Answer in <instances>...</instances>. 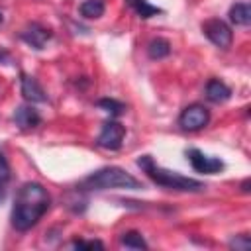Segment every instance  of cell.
<instances>
[{"label": "cell", "instance_id": "5b68a950", "mask_svg": "<svg viewBox=\"0 0 251 251\" xmlns=\"http://www.w3.org/2000/svg\"><path fill=\"white\" fill-rule=\"evenodd\" d=\"M202 33L220 49H229L231 41H233V31L231 27L220 20V18H210L202 24Z\"/></svg>", "mask_w": 251, "mask_h": 251}, {"label": "cell", "instance_id": "5bb4252c", "mask_svg": "<svg viewBox=\"0 0 251 251\" xmlns=\"http://www.w3.org/2000/svg\"><path fill=\"white\" fill-rule=\"evenodd\" d=\"M147 55L151 59H165L171 55V43L165 37H155L147 43Z\"/></svg>", "mask_w": 251, "mask_h": 251}, {"label": "cell", "instance_id": "7a4b0ae2", "mask_svg": "<svg viewBox=\"0 0 251 251\" xmlns=\"http://www.w3.org/2000/svg\"><path fill=\"white\" fill-rule=\"evenodd\" d=\"M137 167L159 186L167 188V190H176V192H202L206 188L204 182L184 176L176 171H169L161 165L155 163V159L151 155H141L137 159Z\"/></svg>", "mask_w": 251, "mask_h": 251}, {"label": "cell", "instance_id": "2e32d148", "mask_svg": "<svg viewBox=\"0 0 251 251\" xmlns=\"http://www.w3.org/2000/svg\"><path fill=\"white\" fill-rule=\"evenodd\" d=\"M120 243L127 249H147V241L143 239V235L139 231H126L120 235Z\"/></svg>", "mask_w": 251, "mask_h": 251}, {"label": "cell", "instance_id": "4fadbf2b", "mask_svg": "<svg viewBox=\"0 0 251 251\" xmlns=\"http://www.w3.org/2000/svg\"><path fill=\"white\" fill-rule=\"evenodd\" d=\"M126 2L141 20H149V18H153L157 14H163V8L151 4L149 0H126Z\"/></svg>", "mask_w": 251, "mask_h": 251}, {"label": "cell", "instance_id": "9a60e30c", "mask_svg": "<svg viewBox=\"0 0 251 251\" xmlns=\"http://www.w3.org/2000/svg\"><path fill=\"white\" fill-rule=\"evenodd\" d=\"M104 2L102 0H84L80 6H78V12L82 18L86 20H98L100 16H104Z\"/></svg>", "mask_w": 251, "mask_h": 251}, {"label": "cell", "instance_id": "8fae6325", "mask_svg": "<svg viewBox=\"0 0 251 251\" xmlns=\"http://www.w3.org/2000/svg\"><path fill=\"white\" fill-rule=\"evenodd\" d=\"M204 92H206V98L214 104H222V102H227L231 98V88L220 78H210L206 82Z\"/></svg>", "mask_w": 251, "mask_h": 251}, {"label": "cell", "instance_id": "6da1fadb", "mask_svg": "<svg viewBox=\"0 0 251 251\" xmlns=\"http://www.w3.org/2000/svg\"><path fill=\"white\" fill-rule=\"evenodd\" d=\"M51 196L41 182H24L14 198L12 206V226L18 231H29L49 210Z\"/></svg>", "mask_w": 251, "mask_h": 251}, {"label": "cell", "instance_id": "30bf717a", "mask_svg": "<svg viewBox=\"0 0 251 251\" xmlns=\"http://www.w3.org/2000/svg\"><path fill=\"white\" fill-rule=\"evenodd\" d=\"M20 88L22 94L27 102L35 104V102H47V92L43 90V86L39 84V80L31 75H22L20 78Z\"/></svg>", "mask_w": 251, "mask_h": 251}, {"label": "cell", "instance_id": "3957f363", "mask_svg": "<svg viewBox=\"0 0 251 251\" xmlns=\"http://www.w3.org/2000/svg\"><path fill=\"white\" fill-rule=\"evenodd\" d=\"M82 192L92 190H114V188H126V190H139L143 188V182L135 178L131 173H127L122 167H102L88 176H84L78 184Z\"/></svg>", "mask_w": 251, "mask_h": 251}, {"label": "cell", "instance_id": "8992f818", "mask_svg": "<svg viewBox=\"0 0 251 251\" xmlns=\"http://www.w3.org/2000/svg\"><path fill=\"white\" fill-rule=\"evenodd\" d=\"M208 122H210V110L202 104H190L178 116V126L184 131H198L206 127Z\"/></svg>", "mask_w": 251, "mask_h": 251}, {"label": "cell", "instance_id": "52a82bcc", "mask_svg": "<svg viewBox=\"0 0 251 251\" xmlns=\"http://www.w3.org/2000/svg\"><path fill=\"white\" fill-rule=\"evenodd\" d=\"M186 159H188V163L192 165V169H194L196 173H200V175H216V173L224 171V167H226L220 157L206 155V153H202V151L196 149V147L186 149Z\"/></svg>", "mask_w": 251, "mask_h": 251}, {"label": "cell", "instance_id": "7402d4cb", "mask_svg": "<svg viewBox=\"0 0 251 251\" xmlns=\"http://www.w3.org/2000/svg\"><path fill=\"white\" fill-rule=\"evenodd\" d=\"M2 20H4V16H2V12H0V24H2Z\"/></svg>", "mask_w": 251, "mask_h": 251}, {"label": "cell", "instance_id": "ac0fdd59", "mask_svg": "<svg viewBox=\"0 0 251 251\" xmlns=\"http://www.w3.org/2000/svg\"><path fill=\"white\" fill-rule=\"evenodd\" d=\"M12 178V173H10V165H8V159L4 157V153L0 151V202L4 200L6 196V188H8V182Z\"/></svg>", "mask_w": 251, "mask_h": 251}, {"label": "cell", "instance_id": "44dd1931", "mask_svg": "<svg viewBox=\"0 0 251 251\" xmlns=\"http://www.w3.org/2000/svg\"><path fill=\"white\" fill-rule=\"evenodd\" d=\"M241 188H243V192H249V178H245V180H243Z\"/></svg>", "mask_w": 251, "mask_h": 251}, {"label": "cell", "instance_id": "ba28073f", "mask_svg": "<svg viewBox=\"0 0 251 251\" xmlns=\"http://www.w3.org/2000/svg\"><path fill=\"white\" fill-rule=\"evenodd\" d=\"M51 37H53V31H51L49 27L37 24V22L29 24V25H27L25 29H22V33H20V39H22L24 43H27L29 47H33V49H43L45 43H47Z\"/></svg>", "mask_w": 251, "mask_h": 251}, {"label": "cell", "instance_id": "e0dca14e", "mask_svg": "<svg viewBox=\"0 0 251 251\" xmlns=\"http://www.w3.org/2000/svg\"><path fill=\"white\" fill-rule=\"evenodd\" d=\"M96 106L102 108L104 112H108L110 118H116V116H120V114L126 112V104L120 102V100H116V98H100L96 102Z\"/></svg>", "mask_w": 251, "mask_h": 251}, {"label": "cell", "instance_id": "7c38bea8", "mask_svg": "<svg viewBox=\"0 0 251 251\" xmlns=\"http://www.w3.org/2000/svg\"><path fill=\"white\" fill-rule=\"evenodd\" d=\"M229 22L241 27H247L251 24V6L247 2H235L229 8Z\"/></svg>", "mask_w": 251, "mask_h": 251}, {"label": "cell", "instance_id": "277c9868", "mask_svg": "<svg viewBox=\"0 0 251 251\" xmlns=\"http://www.w3.org/2000/svg\"><path fill=\"white\" fill-rule=\"evenodd\" d=\"M124 137H126V126H122L116 118H110L108 122H104L96 137V145L106 151H118L124 145Z\"/></svg>", "mask_w": 251, "mask_h": 251}, {"label": "cell", "instance_id": "ffe728a7", "mask_svg": "<svg viewBox=\"0 0 251 251\" xmlns=\"http://www.w3.org/2000/svg\"><path fill=\"white\" fill-rule=\"evenodd\" d=\"M69 245L75 249H104V243L98 239H73Z\"/></svg>", "mask_w": 251, "mask_h": 251}, {"label": "cell", "instance_id": "d6986e66", "mask_svg": "<svg viewBox=\"0 0 251 251\" xmlns=\"http://www.w3.org/2000/svg\"><path fill=\"white\" fill-rule=\"evenodd\" d=\"M227 245H229L231 249H235V251H247V249L251 247V239H249L247 233H239V235L231 237Z\"/></svg>", "mask_w": 251, "mask_h": 251}, {"label": "cell", "instance_id": "9c48e42d", "mask_svg": "<svg viewBox=\"0 0 251 251\" xmlns=\"http://www.w3.org/2000/svg\"><path fill=\"white\" fill-rule=\"evenodd\" d=\"M14 124L22 129V131H29V129H35L39 124H41V116L39 112L31 106V104H22L14 110V116H12Z\"/></svg>", "mask_w": 251, "mask_h": 251}]
</instances>
